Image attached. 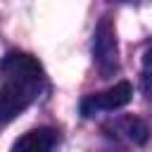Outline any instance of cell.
<instances>
[{
  "label": "cell",
  "mask_w": 152,
  "mask_h": 152,
  "mask_svg": "<svg viewBox=\"0 0 152 152\" xmlns=\"http://www.w3.org/2000/svg\"><path fill=\"white\" fill-rule=\"evenodd\" d=\"M126 131H128V138L133 140V142H138V145H142V142H147V126L140 121V119H128L126 121Z\"/></svg>",
  "instance_id": "cell-5"
},
{
  "label": "cell",
  "mask_w": 152,
  "mask_h": 152,
  "mask_svg": "<svg viewBox=\"0 0 152 152\" xmlns=\"http://www.w3.org/2000/svg\"><path fill=\"white\" fill-rule=\"evenodd\" d=\"M55 140H57V133L52 128L48 126L33 128L21 138H17V142L12 145V152H52Z\"/></svg>",
  "instance_id": "cell-4"
},
{
  "label": "cell",
  "mask_w": 152,
  "mask_h": 152,
  "mask_svg": "<svg viewBox=\"0 0 152 152\" xmlns=\"http://www.w3.org/2000/svg\"><path fill=\"white\" fill-rule=\"evenodd\" d=\"M93 55H95V62L97 66L109 74L116 69V38H114V28H112V21L104 17L97 28H95V40H93Z\"/></svg>",
  "instance_id": "cell-3"
},
{
  "label": "cell",
  "mask_w": 152,
  "mask_h": 152,
  "mask_svg": "<svg viewBox=\"0 0 152 152\" xmlns=\"http://www.w3.org/2000/svg\"><path fill=\"white\" fill-rule=\"evenodd\" d=\"M145 64H152V43H150L147 50H145Z\"/></svg>",
  "instance_id": "cell-6"
},
{
  "label": "cell",
  "mask_w": 152,
  "mask_h": 152,
  "mask_svg": "<svg viewBox=\"0 0 152 152\" xmlns=\"http://www.w3.org/2000/svg\"><path fill=\"white\" fill-rule=\"evenodd\" d=\"M131 97H133L131 83H128V81H119V83H114L112 88L86 97V100L81 102V114H83V116H93L95 112H112V109H119V107L128 104Z\"/></svg>",
  "instance_id": "cell-2"
},
{
  "label": "cell",
  "mask_w": 152,
  "mask_h": 152,
  "mask_svg": "<svg viewBox=\"0 0 152 152\" xmlns=\"http://www.w3.org/2000/svg\"><path fill=\"white\" fill-rule=\"evenodd\" d=\"M5 86L0 88V126L21 114L43 88V66L26 52H7L0 62Z\"/></svg>",
  "instance_id": "cell-1"
}]
</instances>
